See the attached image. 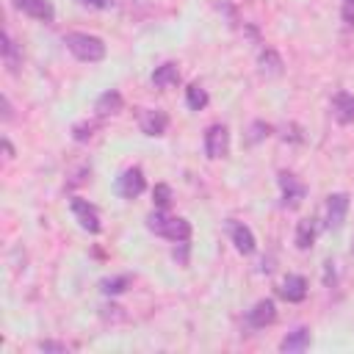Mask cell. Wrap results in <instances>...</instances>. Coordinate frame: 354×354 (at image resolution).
<instances>
[{
	"label": "cell",
	"instance_id": "obj_1",
	"mask_svg": "<svg viewBox=\"0 0 354 354\" xmlns=\"http://www.w3.org/2000/svg\"><path fill=\"white\" fill-rule=\"evenodd\" d=\"M147 230L166 241H174V243H185L191 238V224L180 216H166V210H160V207L147 216Z\"/></svg>",
	"mask_w": 354,
	"mask_h": 354
},
{
	"label": "cell",
	"instance_id": "obj_2",
	"mask_svg": "<svg viewBox=\"0 0 354 354\" xmlns=\"http://www.w3.org/2000/svg\"><path fill=\"white\" fill-rule=\"evenodd\" d=\"M64 44L66 50L77 58V61H86V64H97L105 58V41L94 33H66L64 36Z\"/></svg>",
	"mask_w": 354,
	"mask_h": 354
},
{
	"label": "cell",
	"instance_id": "obj_3",
	"mask_svg": "<svg viewBox=\"0 0 354 354\" xmlns=\"http://www.w3.org/2000/svg\"><path fill=\"white\" fill-rule=\"evenodd\" d=\"M230 152V130H227V124H210L207 130H205V155L210 158V160H218V158H224Z\"/></svg>",
	"mask_w": 354,
	"mask_h": 354
},
{
	"label": "cell",
	"instance_id": "obj_4",
	"mask_svg": "<svg viewBox=\"0 0 354 354\" xmlns=\"http://www.w3.org/2000/svg\"><path fill=\"white\" fill-rule=\"evenodd\" d=\"M69 207H72V216H75V221L86 230V232H100V210L88 202V199H83V196H72L69 199Z\"/></svg>",
	"mask_w": 354,
	"mask_h": 354
},
{
	"label": "cell",
	"instance_id": "obj_5",
	"mask_svg": "<svg viewBox=\"0 0 354 354\" xmlns=\"http://www.w3.org/2000/svg\"><path fill=\"white\" fill-rule=\"evenodd\" d=\"M144 188H147V180L138 166H130L116 177V194L124 199H136L138 194H144Z\"/></svg>",
	"mask_w": 354,
	"mask_h": 354
},
{
	"label": "cell",
	"instance_id": "obj_6",
	"mask_svg": "<svg viewBox=\"0 0 354 354\" xmlns=\"http://www.w3.org/2000/svg\"><path fill=\"white\" fill-rule=\"evenodd\" d=\"M348 194H329L326 199V227L329 230H340L346 224V213H348Z\"/></svg>",
	"mask_w": 354,
	"mask_h": 354
},
{
	"label": "cell",
	"instance_id": "obj_7",
	"mask_svg": "<svg viewBox=\"0 0 354 354\" xmlns=\"http://www.w3.org/2000/svg\"><path fill=\"white\" fill-rule=\"evenodd\" d=\"M274 318H277V304H274L271 299H260V301L246 313V324H249L252 329H263V326L274 324Z\"/></svg>",
	"mask_w": 354,
	"mask_h": 354
},
{
	"label": "cell",
	"instance_id": "obj_8",
	"mask_svg": "<svg viewBox=\"0 0 354 354\" xmlns=\"http://www.w3.org/2000/svg\"><path fill=\"white\" fill-rule=\"evenodd\" d=\"M22 14H28L30 19H39V22H53L55 19V8L50 0H11Z\"/></svg>",
	"mask_w": 354,
	"mask_h": 354
},
{
	"label": "cell",
	"instance_id": "obj_9",
	"mask_svg": "<svg viewBox=\"0 0 354 354\" xmlns=\"http://www.w3.org/2000/svg\"><path fill=\"white\" fill-rule=\"evenodd\" d=\"M227 232H230V238H232V243H235V249H238L241 254H252V252L257 249V241H254V235H252V230H249L246 224H241V221H227Z\"/></svg>",
	"mask_w": 354,
	"mask_h": 354
},
{
	"label": "cell",
	"instance_id": "obj_10",
	"mask_svg": "<svg viewBox=\"0 0 354 354\" xmlns=\"http://www.w3.org/2000/svg\"><path fill=\"white\" fill-rule=\"evenodd\" d=\"M279 188H282V202L288 205V207H296L301 199H304V185L293 177V174H288V171H282L279 174Z\"/></svg>",
	"mask_w": 354,
	"mask_h": 354
},
{
	"label": "cell",
	"instance_id": "obj_11",
	"mask_svg": "<svg viewBox=\"0 0 354 354\" xmlns=\"http://www.w3.org/2000/svg\"><path fill=\"white\" fill-rule=\"evenodd\" d=\"M279 296L285 301H304V296H307V279L301 274H288L282 279V285H279Z\"/></svg>",
	"mask_w": 354,
	"mask_h": 354
},
{
	"label": "cell",
	"instance_id": "obj_12",
	"mask_svg": "<svg viewBox=\"0 0 354 354\" xmlns=\"http://www.w3.org/2000/svg\"><path fill=\"white\" fill-rule=\"evenodd\" d=\"M332 116H335L340 124L354 122V94L337 91V94L332 97Z\"/></svg>",
	"mask_w": 354,
	"mask_h": 354
},
{
	"label": "cell",
	"instance_id": "obj_13",
	"mask_svg": "<svg viewBox=\"0 0 354 354\" xmlns=\"http://www.w3.org/2000/svg\"><path fill=\"white\" fill-rule=\"evenodd\" d=\"M307 346H310V329H307V326H299V329H293V332H288V335L282 337L279 351H285V354H299V351H304Z\"/></svg>",
	"mask_w": 354,
	"mask_h": 354
},
{
	"label": "cell",
	"instance_id": "obj_14",
	"mask_svg": "<svg viewBox=\"0 0 354 354\" xmlns=\"http://www.w3.org/2000/svg\"><path fill=\"white\" fill-rule=\"evenodd\" d=\"M166 127H169V116L163 113V111H144L141 113V130L147 133V136H163L166 133Z\"/></svg>",
	"mask_w": 354,
	"mask_h": 354
},
{
	"label": "cell",
	"instance_id": "obj_15",
	"mask_svg": "<svg viewBox=\"0 0 354 354\" xmlns=\"http://www.w3.org/2000/svg\"><path fill=\"white\" fill-rule=\"evenodd\" d=\"M177 83H180V69H177V64H171V61L160 64V66L152 72V86H158V88H171V86H177Z\"/></svg>",
	"mask_w": 354,
	"mask_h": 354
},
{
	"label": "cell",
	"instance_id": "obj_16",
	"mask_svg": "<svg viewBox=\"0 0 354 354\" xmlns=\"http://www.w3.org/2000/svg\"><path fill=\"white\" fill-rule=\"evenodd\" d=\"M94 111H97L100 116H108V113H116V111H122V94H119L116 88H108V91H102V94L97 97V102H94Z\"/></svg>",
	"mask_w": 354,
	"mask_h": 354
},
{
	"label": "cell",
	"instance_id": "obj_17",
	"mask_svg": "<svg viewBox=\"0 0 354 354\" xmlns=\"http://www.w3.org/2000/svg\"><path fill=\"white\" fill-rule=\"evenodd\" d=\"M257 64H260V72H263V75H268V77H277V75L282 72V58H279L271 47H266V50L260 53Z\"/></svg>",
	"mask_w": 354,
	"mask_h": 354
},
{
	"label": "cell",
	"instance_id": "obj_18",
	"mask_svg": "<svg viewBox=\"0 0 354 354\" xmlns=\"http://www.w3.org/2000/svg\"><path fill=\"white\" fill-rule=\"evenodd\" d=\"M315 243V221L313 218H301L296 227V246L299 249H310Z\"/></svg>",
	"mask_w": 354,
	"mask_h": 354
},
{
	"label": "cell",
	"instance_id": "obj_19",
	"mask_svg": "<svg viewBox=\"0 0 354 354\" xmlns=\"http://www.w3.org/2000/svg\"><path fill=\"white\" fill-rule=\"evenodd\" d=\"M185 102H188V108H191V111H202V108L207 105V91H205L202 86L191 83V86L185 88Z\"/></svg>",
	"mask_w": 354,
	"mask_h": 354
},
{
	"label": "cell",
	"instance_id": "obj_20",
	"mask_svg": "<svg viewBox=\"0 0 354 354\" xmlns=\"http://www.w3.org/2000/svg\"><path fill=\"white\" fill-rule=\"evenodd\" d=\"M127 285H130V277L122 274V277H108V279H102V282H100V290H102L105 296H116V293L127 290Z\"/></svg>",
	"mask_w": 354,
	"mask_h": 354
},
{
	"label": "cell",
	"instance_id": "obj_21",
	"mask_svg": "<svg viewBox=\"0 0 354 354\" xmlns=\"http://www.w3.org/2000/svg\"><path fill=\"white\" fill-rule=\"evenodd\" d=\"M3 61H6L8 69H17L19 66V53H17V44H14V39H11L8 30L3 33Z\"/></svg>",
	"mask_w": 354,
	"mask_h": 354
},
{
	"label": "cell",
	"instance_id": "obj_22",
	"mask_svg": "<svg viewBox=\"0 0 354 354\" xmlns=\"http://www.w3.org/2000/svg\"><path fill=\"white\" fill-rule=\"evenodd\" d=\"M152 202H155L160 210H166L169 202H171V188H169L166 183H158V185L152 188Z\"/></svg>",
	"mask_w": 354,
	"mask_h": 354
},
{
	"label": "cell",
	"instance_id": "obj_23",
	"mask_svg": "<svg viewBox=\"0 0 354 354\" xmlns=\"http://www.w3.org/2000/svg\"><path fill=\"white\" fill-rule=\"evenodd\" d=\"M91 130H94V124H91V122H83V124H75V127H72V138H75V141H88V138L94 136Z\"/></svg>",
	"mask_w": 354,
	"mask_h": 354
},
{
	"label": "cell",
	"instance_id": "obj_24",
	"mask_svg": "<svg viewBox=\"0 0 354 354\" xmlns=\"http://www.w3.org/2000/svg\"><path fill=\"white\" fill-rule=\"evenodd\" d=\"M340 17H343V25H346V28H354V0H343Z\"/></svg>",
	"mask_w": 354,
	"mask_h": 354
},
{
	"label": "cell",
	"instance_id": "obj_25",
	"mask_svg": "<svg viewBox=\"0 0 354 354\" xmlns=\"http://www.w3.org/2000/svg\"><path fill=\"white\" fill-rule=\"evenodd\" d=\"M39 351H66L64 343H55V340H41L39 343Z\"/></svg>",
	"mask_w": 354,
	"mask_h": 354
},
{
	"label": "cell",
	"instance_id": "obj_26",
	"mask_svg": "<svg viewBox=\"0 0 354 354\" xmlns=\"http://www.w3.org/2000/svg\"><path fill=\"white\" fill-rule=\"evenodd\" d=\"M252 130H254V133H252V141H260L263 136H268V124H263V122H254Z\"/></svg>",
	"mask_w": 354,
	"mask_h": 354
},
{
	"label": "cell",
	"instance_id": "obj_27",
	"mask_svg": "<svg viewBox=\"0 0 354 354\" xmlns=\"http://www.w3.org/2000/svg\"><path fill=\"white\" fill-rule=\"evenodd\" d=\"M86 6H91V8H108L111 6V0H83Z\"/></svg>",
	"mask_w": 354,
	"mask_h": 354
},
{
	"label": "cell",
	"instance_id": "obj_28",
	"mask_svg": "<svg viewBox=\"0 0 354 354\" xmlns=\"http://www.w3.org/2000/svg\"><path fill=\"white\" fill-rule=\"evenodd\" d=\"M3 147H6V155H8V158H14V147H11L8 141H3Z\"/></svg>",
	"mask_w": 354,
	"mask_h": 354
}]
</instances>
